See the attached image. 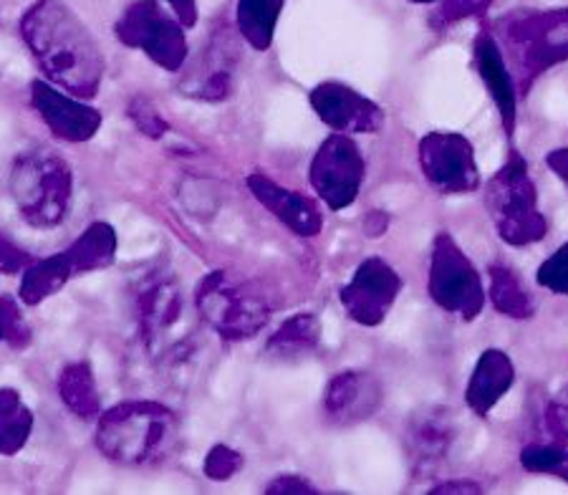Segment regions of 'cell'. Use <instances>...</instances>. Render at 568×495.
<instances>
[{
  "mask_svg": "<svg viewBox=\"0 0 568 495\" xmlns=\"http://www.w3.org/2000/svg\"><path fill=\"white\" fill-rule=\"evenodd\" d=\"M29 46L45 81L79 99L97 97L106 63L87 23L61 0H36L21 18Z\"/></svg>",
  "mask_w": 568,
  "mask_h": 495,
  "instance_id": "obj_1",
  "label": "cell"
},
{
  "mask_svg": "<svg viewBox=\"0 0 568 495\" xmlns=\"http://www.w3.org/2000/svg\"><path fill=\"white\" fill-rule=\"evenodd\" d=\"M180 420L154 400H126L99 415L97 447L106 461L126 467L168 463L180 451Z\"/></svg>",
  "mask_w": 568,
  "mask_h": 495,
  "instance_id": "obj_2",
  "label": "cell"
},
{
  "mask_svg": "<svg viewBox=\"0 0 568 495\" xmlns=\"http://www.w3.org/2000/svg\"><path fill=\"white\" fill-rule=\"evenodd\" d=\"M490 33L513 73L518 97H528L544 73L568 61V8L508 13L493 23Z\"/></svg>",
  "mask_w": 568,
  "mask_h": 495,
  "instance_id": "obj_3",
  "label": "cell"
},
{
  "mask_svg": "<svg viewBox=\"0 0 568 495\" xmlns=\"http://www.w3.org/2000/svg\"><path fill=\"white\" fill-rule=\"evenodd\" d=\"M8 190L26 223L39 231H49L61 225L69 215L73 172L59 152L39 147L13 160Z\"/></svg>",
  "mask_w": 568,
  "mask_h": 495,
  "instance_id": "obj_4",
  "label": "cell"
},
{
  "mask_svg": "<svg viewBox=\"0 0 568 495\" xmlns=\"http://www.w3.org/2000/svg\"><path fill=\"white\" fill-rule=\"evenodd\" d=\"M485 205L503 243L524 248L540 243L548 235V220L538 210L536 182L530 180L528 162L518 152L490 178L485 188Z\"/></svg>",
  "mask_w": 568,
  "mask_h": 495,
  "instance_id": "obj_5",
  "label": "cell"
},
{
  "mask_svg": "<svg viewBox=\"0 0 568 495\" xmlns=\"http://www.w3.org/2000/svg\"><path fill=\"white\" fill-rule=\"evenodd\" d=\"M195 311L225 342H248L271 321V306L248 281H237L227 271L203 276L195 291Z\"/></svg>",
  "mask_w": 568,
  "mask_h": 495,
  "instance_id": "obj_6",
  "label": "cell"
},
{
  "mask_svg": "<svg viewBox=\"0 0 568 495\" xmlns=\"http://www.w3.org/2000/svg\"><path fill=\"white\" fill-rule=\"evenodd\" d=\"M136 321L146 352L154 362L175 364L187 360L192 352V339H187V306L180 283L158 273L144 281L136 293Z\"/></svg>",
  "mask_w": 568,
  "mask_h": 495,
  "instance_id": "obj_7",
  "label": "cell"
},
{
  "mask_svg": "<svg viewBox=\"0 0 568 495\" xmlns=\"http://www.w3.org/2000/svg\"><path fill=\"white\" fill-rule=\"evenodd\" d=\"M187 29L160 0H134L114 26L116 39L142 51L164 71H180L187 61Z\"/></svg>",
  "mask_w": 568,
  "mask_h": 495,
  "instance_id": "obj_8",
  "label": "cell"
},
{
  "mask_svg": "<svg viewBox=\"0 0 568 495\" xmlns=\"http://www.w3.org/2000/svg\"><path fill=\"white\" fill-rule=\"evenodd\" d=\"M427 293L445 314L473 321L485 309V289L480 273L457 245L450 233H439L433 243V259H429Z\"/></svg>",
  "mask_w": 568,
  "mask_h": 495,
  "instance_id": "obj_9",
  "label": "cell"
},
{
  "mask_svg": "<svg viewBox=\"0 0 568 495\" xmlns=\"http://www.w3.org/2000/svg\"><path fill=\"white\" fill-rule=\"evenodd\" d=\"M366 175V162L352 134L334 132L311 160L308 180L316 195L332 210H346L359 198Z\"/></svg>",
  "mask_w": 568,
  "mask_h": 495,
  "instance_id": "obj_10",
  "label": "cell"
},
{
  "mask_svg": "<svg viewBox=\"0 0 568 495\" xmlns=\"http://www.w3.org/2000/svg\"><path fill=\"white\" fill-rule=\"evenodd\" d=\"M427 185L439 195H467L480 188L475 147L457 132H427L417 147Z\"/></svg>",
  "mask_w": 568,
  "mask_h": 495,
  "instance_id": "obj_11",
  "label": "cell"
},
{
  "mask_svg": "<svg viewBox=\"0 0 568 495\" xmlns=\"http://www.w3.org/2000/svg\"><path fill=\"white\" fill-rule=\"evenodd\" d=\"M402 293V279L392 265L372 255L356 265L352 281L338 293L344 314L359 326H379L397 304Z\"/></svg>",
  "mask_w": 568,
  "mask_h": 495,
  "instance_id": "obj_12",
  "label": "cell"
},
{
  "mask_svg": "<svg viewBox=\"0 0 568 495\" xmlns=\"http://www.w3.org/2000/svg\"><path fill=\"white\" fill-rule=\"evenodd\" d=\"M308 104L321 122L338 134H374L387 122L377 102L338 81H324L311 89Z\"/></svg>",
  "mask_w": 568,
  "mask_h": 495,
  "instance_id": "obj_13",
  "label": "cell"
},
{
  "mask_svg": "<svg viewBox=\"0 0 568 495\" xmlns=\"http://www.w3.org/2000/svg\"><path fill=\"white\" fill-rule=\"evenodd\" d=\"M31 107L41 117V122L49 127V132L63 142H89L102 127L99 109L87 104V99L53 87L45 79L31 81Z\"/></svg>",
  "mask_w": 568,
  "mask_h": 495,
  "instance_id": "obj_14",
  "label": "cell"
},
{
  "mask_svg": "<svg viewBox=\"0 0 568 495\" xmlns=\"http://www.w3.org/2000/svg\"><path fill=\"white\" fill-rule=\"evenodd\" d=\"M384 402L382 382L369 372L344 370L334 374L324 392L326 420L338 427L366 423L377 415Z\"/></svg>",
  "mask_w": 568,
  "mask_h": 495,
  "instance_id": "obj_15",
  "label": "cell"
},
{
  "mask_svg": "<svg viewBox=\"0 0 568 495\" xmlns=\"http://www.w3.org/2000/svg\"><path fill=\"white\" fill-rule=\"evenodd\" d=\"M248 190L271 215H276L293 233L314 238L321 233V228H324V218H321V210L316 208L314 200H308L296 190L278 185V182L271 180L268 175L255 172V175L248 178Z\"/></svg>",
  "mask_w": 568,
  "mask_h": 495,
  "instance_id": "obj_16",
  "label": "cell"
},
{
  "mask_svg": "<svg viewBox=\"0 0 568 495\" xmlns=\"http://www.w3.org/2000/svg\"><path fill=\"white\" fill-rule=\"evenodd\" d=\"M475 53V69H478L480 79L493 102L498 107L503 132L513 137L516 132V114H518V87L513 81V73L508 69L506 59H503V51L498 41L493 39L490 31H483L473 43Z\"/></svg>",
  "mask_w": 568,
  "mask_h": 495,
  "instance_id": "obj_17",
  "label": "cell"
},
{
  "mask_svg": "<svg viewBox=\"0 0 568 495\" xmlns=\"http://www.w3.org/2000/svg\"><path fill=\"white\" fill-rule=\"evenodd\" d=\"M513 384H516V366H513L510 356L500 350L483 352L470 380H467L465 405L478 417H488L510 392Z\"/></svg>",
  "mask_w": 568,
  "mask_h": 495,
  "instance_id": "obj_18",
  "label": "cell"
},
{
  "mask_svg": "<svg viewBox=\"0 0 568 495\" xmlns=\"http://www.w3.org/2000/svg\"><path fill=\"white\" fill-rule=\"evenodd\" d=\"M457 440L455 415L445 407H427L409 420L407 445L417 465H437L450 455Z\"/></svg>",
  "mask_w": 568,
  "mask_h": 495,
  "instance_id": "obj_19",
  "label": "cell"
},
{
  "mask_svg": "<svg viewBox=\"0 0 568 495\" xmlns=\"http://www.w3.org/2000/svg\"><path fill=\"white\" fill-rule=\"evenodd\" d=\"M21 289H18V299L26 306H39L53 293H59L67 283L77 276V269L69 259L67 251H59L49 255V259L33 261L29 269L21 273Z\"/></svg>",
  "mask_w": 568,
  "mask_h": 495,
  "instance_id": "obj_20",
  "label": "cell"
},
{
  "mask_svg": "<svg viewBox=\"0 0 568 495\" xmlns=\"http://www.w3.org/2000/svg\"><path fill=\"white\" fill-rule=\"evenodd\" d=\"M59 397L73 415L81 420H94L102 415V397L89 362L67 364L59 374Z\"/></svg>",
  "mask_w": 568,
  "mask_h": 495,
  "instance_id": "obj_21",
  "label": "cell"
},
{
  "mask_svg": "<svg viewBox=\"0 0 568 495\" xmlns=\"http://www.w3.org/2000/svg\"><path fill=\"white\" fill-rule=\"evenodd\" d=\"M490 276V304L498 314L513 321H530L536 314V301L526 291L524 281L513 269L503 263H493L488 269Z\"/></svg>",
  "mask_w": 568,
  "mask_h": 495,
  "instance_id": "obj_22",
  "label": "cell"
},
{
  "mask_svg": "<svg viewBox=\"0 0 568 495\" xmlns=\"http://www.w3.org/2000/svg\"><path fill=\"white\" fill-rule=\"evenodd\" d=\"M73 269L91 273L109 269L116 261V231L109 223H91L77 241L67 248Z\"/></svg>",
  "mask_w": 568,
  "mask_h": 495,
  "instance_id": "obj_23",
  "label": "cell"
},
{
  "mask_svg": "<svg viewBox=\"0 0 568 495\" xmlns=\"http://www.w3.org/2000/svg\"><path fill=\"white\" fill-rule=\"evenodd\" d=\"M286 0H237V31L255 51H268Z\"/></svg>",
  "mask_w": 568,
  "mask_h": 495,
  "instance_id": "obj_24",
  "label": "cell"
},
{
  "mask_svg": "<svg viewBox=\"0 0 568 495\" xmlns=\"http://www.w3.org/2000/svg\"><path fill=\"white\" fill-rule=\"evenodd\" d=\"M321 344V321L316 314H296L281 324L276 334L268 339L265 352L276 360H301Z\"/></svg>",
  "mask_w": 568,
  "mask_h": 495,
  "instance_id": "obj_25",
  "label": "cell"
},
{
  "mask_svg": "<svg viewBox=\"0 0 568 495\" xmlns=\"http://www.w3.org/2000/svg\"><path fill=\"white\" fill-rule=\"evenodd\" d=\"M33 433V412L16 390L0 387V455L21 453Z\"/></svg>",
  "mask_w": 568,
  "mask_h": 495,
  "instance_id": "obj_26",
  "label": "cell"
},
{
  "mask_svg": "<svg viewBox=\"0 0 568 495\" xmlns=\"http://www.w3.org/2000/svg\"><path fill=\"white\" fill-rule=\"evenodd\" d=\"M520 465L528 473L558 475L568 483V447L564 443H534L524 447Z\"/></svg>",
  "mask_w": 568,
  "mask_h": 495,
  "instance_id": "obj_27",
  "label": "cell"
},
{
  "mask_svg": "<svg viewBox=\"0 0 568 495\" xmlns=\"http://www.w3.org/2000/svg\"><path fill=\"white\" fill-rule=\"evenodd\" d=\"M493 0H439L437 11L429 16V26L435 31H445L450 26L465 21V18H478L488 13Z\"/></svg>",
  "mask_w": 568,
  "mask_h": 495,
  "instance_id": "obj_28",
  "label": "cell"
},
{
  "mask_svg": "<svg viewBox=\"0 0 568 495\" xmlns=\"http://www.w3.org/2000/svg\"><path fill=\"white\" fill-rule=\"evenodd\" d=\"M0 342L11 344L13 350H26L31 344V329L11 296H0Z\"/></svg>",
  "mask_w": 568,
  "mask_h": 495,
  "instance_id": "obj_29",
  "label": "cell"
},
{
  "mask_svg": "<svg viewBox=\"0 0 568 495\" xmlns=\"http://www.w3.org/2000/svg\"><path fill=\"white\" fill-rule=\"evenodd\" d=\"M126 117L132 119V124L144 134L146 140H162L164 134L170 132L168 119H164L158 107H154L146 97H134L130 104H126Z\"/></svg>",
  "mask_w": 568,
  "mask_h": 495,
  "instance_id": "obj_30",
  "label": "cell"
},
{
  "mask_svg": "<svg viewBox=\"0 0 568 495\" xmlns=\"http://www.w3.org/2000/svg\"><path fill=\"white\" fill-rule=\"evenodd\" d=\"M241 467H243V455L233 451V447L217 443L210 447V453L205 455L203 473L210 481L225 483V481H231L233 475L241 473Z\"/></svg>",
  "mask_w": 568,
  "mask_h": 495,
  "instance_id": "obj_31",
  "label": "cell"
},
{
  "mask_svg": "<svg viewBox=\"0 0 568 495\" xmlns=\"http://www.w3.org/2000/svg\"><path fill=\"white\" fill-rule=\"evenodd\" d=\"M536 281L546 291L558 293V296H568V243H564L551 259H546L538 265Z\"/></svg>",
  "mask_w": 568,
  "mask_h": 495,
  "instance_id": "obj_32",
  "label": "cell"
},
{
  "mask_svg": "<svg viewBox=\"0 0 568 495\" xmlns=\"http://www.w3.org/2000/svg\"><path fill=\"white\" fill-rule=\"evenodd\" d=\"M36 259L26 251V248L11 241L6 233H0V273L13 276V273H23Z\"/></svg>",
  "mask_w": 568,
  "mask_h": 495,
  "instance_id": "obj_33",
  "label": "cell"
},
{
  "mask_svg": "<svg viewBox=\"0 0 568 495\" xmlns=\"http://www.w3.org/2000/svg\"><path fill=\"white\" fill-rule=\"evenodd\" d=\"M265 493H271V495H288V493L308 495V493H318V488L308 478H301V475H278V478H273L268 485H265Z\"/></svg>",
  "mask_w": 568,
  "mask_h": 495,
  "instance_id": "obj_34",
  "label": "cell"
},
{
  "mask_svg": "<svg viewBox=\"0 0 568 495\" xmlns=\"http://www.w3.org/2000/svg\"><path fill=\"white\" fill-rule=\"evenodd\" d=\"M429 493L433 495H455V493H463V495H470V493H483V488L475 481H470V478H455V481H445V483H439V485H435V488H429Z\"/></svg>",
  "mask_w": 568,
  "mask_h": 495,
  "instance_id": "obj_35",
  "label": "cell"
},
{
  "mask_svg": "<svg viewBox=\"0 0 568 495\" xmlns=\"http://www.w3.org/2000/svg\"><path fill=\"white\" fill-rule=\"evenodd\" d=\"M170 6V11L180 18L185 29H192L197 23V0H162Z\"/></svg>",
  "mask_w": 568,
  "mask_h": 495,
  "instance_id": "obj_36",
  "label": "cell"
},
{
  "mask_svg": "<svg viewBox=\"0 0 568 495\" xmlns=\"http://www.w3.org/2000/svg\"><path fill=\"white\" fill-rule=\"evenodd\" d=\"M546 164L554 175L564 182L568 190V147H558V150L546 154Z\"/></svg>",
  "mask_w": 568,
  "mask_h": 495,
  "instance_id": "obj_37",
  "label": "cell"
},
{
  "mask_svg": "<svg viewBox=\"0 0 568 495\" xmlns=\"http://www.w3.org/2000/svg\"><path fill=\"white\" fill-rule=\"evenodd\" d=\"M387 225H389V215H384V213H379V210H374V213H369L364 220V233L369 238H379L384 231H387Z\"/></svg>",
  "mask_w": 568,
  "mask_h": 495,
  "instance_id": "obj_38",
  "label": "cell"
},
{
  "mask_svg": "<svg viewBox=\"0 0 568 495\" xmlns=\"http://www.w3.org/2000/svg\"><path fill=\"white\" fill-rule=\"evenodd\" d=\"M409 3H419V6H429V3H439V0H409Z\"/></svg>",
  "mask_w": 568,
  "mask_h": 495,
  "instance_id": "obj_39",
  "label": "cell"
},
{
  "mask_svg": "<svg viewBox=\"0 0 568 495\" xmlns=\"http://www.w3.org/2000/svg\"><path fill=\"white\" fill-rule=\"evenodd\" d=\"M558 400H561L564 405H568V384H566V390H564L561 394H558Z\"/></svg>",
  "mask_w": 568,
  "mask_h": 495,
  "instance_id": "obj_40",
  "label": "cell"
}]
</instances>
